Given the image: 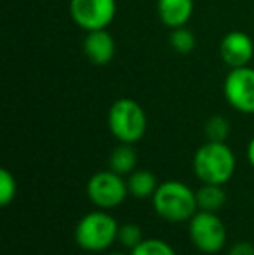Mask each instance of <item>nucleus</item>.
Wrapping results in <instances>:
<instances>
[{
	"mask_svg": "<svg viewBox=\"0 0 254 255\" xmlns=\"http://www.w3.org/2000/svg\"><path fill=\"white\" fill-rule=\"evenodd\" d=\"M152 205L160 219L173 224L188 222L199 212L197 191L181 181L160 182L152 196Z\"/></svg>",
	"mask_w": 254,
	"mask_h": 255,
	"instance_id": "obj_1",
	"label": "nucleus"
},
{
	"mask_svg": "<svg viewBox=\"0 0 254 255\" xmlns=\"http://www.w3.org/2000/svg\"><path fill=\"white\" fill-rule=\"evenodd\" d=\"M237 170V160L227 142L207 141L193 154V172L200 182L225 186Z\"/></svg>",
	"mask_w": 254,
	"mask_h": 255,
	"instance_id": "obj_2",
	"label": "nucleus"
},
{
	"mask_svg": "<svg viewBox=\"0 0 254 255\" xmlns=\"http://www.w3.org/2000/svg\"><path fill=\"white\" fill-rule=\"evenodd\" d=\"M119 226L106 210H92L75 226V243L85 252H105L117 242Z\"/></svg>",
	"mask_w": 254,
	"mask_h": 255,
	"instance_id": "obj_3",
	"label": "nucleus"
},
{
	"mask_svg": "<svg viewBox=\"0 0 254 255\" xmlns=\"http://www.w3.org/2000/svg\"><path fill=\"white\" fill-rule=\"evenodd\" d=\"M146 113L138 101L120 98L108 110V128L119 142L136 144L146 132Z\"/></svg>",
	"mask_w": 254,
	"mask_h": 255,
	"instance_id": "obj_4",
	"label": "nucleus"
},
{
	"mask_svg": "<svg viewBox=\"0 0 254 255\" xmlns=\"http://www.w3.org/2000/svg\"><path fill=\"white\" fill-rule=\"evenodd\" d=\"M188 236L197 250L214 255L227 245V226L218 217V212L199 210L188 221Z\"/></svg>",
	"mask_w": 254,
	"mask_h": 255,
	"instance_id": "obj_5",
	"label": "nucleus"
},
{
	"mask_svg": "<svg viewBox=\"0 0 254 255\" xmlns=\"http://www.w3.org/2000/svg\"><path fill=\"white\" fill-rule=\"evenodd\" d=\"M89 202L96 208L101 210H112L120 207L129 196L127 181L124 175H119L113 170H101L96 172L89 177L85 186Z\"/></svg>",
	"mask_w": 254,
	"mask_h": 255,
	"instance_id": "obj_6",
	"label": "nucleus"
},
{
	"mask_svg": "<svg viewBox=\"0 0 254 255\" xmlns=\"http://www.w3.org/2000/svg\"><path fill=\"white\" fill-rule=\"evenodd\" d=\"M115 0H70V16L85 31L103 30L115 19Z\"/></svg>",
	"mask_w": 254,
	"mask_h": 255,
	"instance_id": "obj_7",
	"label": "nucleus"
},
{
	"mask_svg": "<svg viewBox=\"0 0 254 255\" xmlns=\"http://www.w3.org/2000/svg\"><path fill=\"white\" fill-rule=\"evenodd\" d=\"M223 94L234 110L244 115L254 113V68L241 66L228 71Z\"/></svg>",
	"mask_w": 254,
	"mask_h": 255,
	"instance_id": "obj_8",
	"label": "nucleus"
},
{
	"mask_svg": "<svg viewBox=\"0 0 254 255\" xmlns=\"http://www.w3.org/2000/svg\"><path fill=\"white\" fill-rule=\"evenodd\" d=\"M220 54L223 63L230 68L249 66V63H251L254 56V42L244 31H228L221 38Z\"/></svg>",
	"mask_w": 254,
	"mask_h": 255,
	"instance_id": "obj_9",
	"label": "nucleus"
},
{
	"mask_svg": "<svg viewBox=\"0 0 254 255\" xmlns=\"http://www.w3.org/2000/svg\"><path fill=\"white\" fill-rule=\"evenodd\" d=\"M84 54L92 64L96 66H105L115 56V38L106 31V28L103 30H92L85 31L84 38Z\"/></svg>",
	"mask_w": 254,
	"mask_h": 255,
	"instance_id": "obj_10",
	"label": "nucleus"
},
{
	"mask_svg": "<svg viewBox=\"0 0 254 255\" xmlns=\"http://www.w3.org/2000/svg\"><path fill=\"white\" fill-rule=\"evenodd\" d=\"M193 9H195L193 0H159L157 2V12L160 21L171 30L187 26Z\"/></svg>",
	"mask_w": 254,
	"mask_h": 255,
	"instance_id": "obj_11",
	"label": "nucleus"
},
{
	"mask_svg": "<svg viewBox=\"0 0 254 255\" xmlns=\"http://www.w3.org/2000/svg\"><path fill=\"white\" fill-rule=\"evenodd\" d=\"M138 165V151H136L134 144H127V142H120L108 156V168L117 172L119 175H129L136 170Z\"/></svg>",
	"mask_w": 254,
	"mask_h": 255,
	"instance_id": "obj_12",
	"label": "nucleus"
},
{
	"mask_svg": "<svg viewBox=\"0 0 254 255\" xmlns=\"http://www.w3.org/2000/svg\"><path fill=\"white\" fill-rule=\"evenodd\" d=\"M159 188V182L153 172L146 168H136L132 174L127 175V189L129 195L134 198H150Z\"/></svg>",
	"mask_w": 254,
	"mask_h": 255,
	"instance_id": "obj_13",
	"label": "nucleus"
},
{
	"mask_svg": "<svg viewBox=\"0 0 254 255\" xmlns=\"http://www.w3.org/2000/svg\"><path fill=\"white\" fill-rule=\"evenodd\" d=\"M197 203H199V210H207V212L221 210L225 207V203H227L225 186L206 184V182H202V186L197 189Z\"/></svg>",
	"mask_w": 254,
	"mask_h": 255,
	"instance_id": "obj_14",
	"label": "nucleus"
},
{
	"mask_svg": "<svg viewBox=\"0 0 254 255\" xmlns=\"http://www.w3.org/2000/svg\"><path fill=\"white\" fill-rule=\"evenodd\" d=\"M169 44L178 54H190L197 47V38L192 30H188L187 26H180L171 31Z\"/></svg>",
	"mask_w": 254,
	"mask_h": 255,
	"instance_id": "obj_15",
	"label": "nucleus"
},
{
	"mask_svg": "<svg viewBox=\"0 0 254 255\" xmlns=\"http://www.w3.org/2000/svg\"><path fill=\"white\" fill-rule=\"evenodd\" d=\"M129 255H176V250L160 238H145Z\"/></svg>",
	"mask_w": 254,
	"mask_h": 255,
	"instance_id": "obj_16",
	"label": "nucleus"
},
{
	"mask_svg": "<svg viewBox=\"0 0 254 255\" xmlns=\"http://www.w3.org/2000/svg\"><path fill=\"white\" fill-rule=\"evenodd\" d=\"M204 132H206L207 141L227 142L228 135H230V122L221 115H214L206 122Z\"/></svg>",
	"mask_w": 254,
	"mask_h": 255,
	"instance_id": "obj_17",
	"label": "nucleus"
},
{
	"mask_svg": "<svg viewBox=\"0 0 254 255\" xmlns=\"http://www.w3.org/2000/svg\"><path fill=\"white\" fill-rule=\"evenodd\" d=\"M143 229L141 226L134 224V222H127V224L119 226V235H117V242L127 250H132L143 242Z\"/></svg>",
	"mask_w": 254,
	"mask_h": 255,
	"instance_id": "obj_18",
	"label": "nucleus"
},
{
	"mask_svg": "<svg viewBox=\"0 0 254 255\" xmlns=\"http://www.w3.org/2000/svg\"><path fill=\"white\" fill-rule=\"evenodd\" d=\"M17 195V182L10 170L2 168L0 170V205L9 207Z\"/></svg>",
	"mask_w": 254,
	"mask_h": 255,
	"instance_id": "obj_19",
	"label": "nucleus"
},
{
	"mask_svg": "<svg viewBox=\"0 0 254 255\" xmlns=\"http://www.w3.org/2000/svg\"><path fill=\"white\" fill-rule=\"evenodd\" d=\"M228 255H254V245L251 242H237L230 247Z\"/></svg>",
	"mask_w": 254,
	"mask_h": 255,
	"instance_id": "obj_20",
	"label": "nucleus"
},
{
	"mask_svg": "<svg viewBox=\"0 0 254 255\" xmlns=\"http://www.w3.org/2000/svg\"><path fill=\"white\" fill-rule=\"evenodd\" d=\"M248 161L251 163V167L254 168V135L248 144Z\"/></svg>",
	"mask_w": 254,
	"mask_h": 255,
	"instance_id": "obj_21",
	"label": "nucleus"
},
{
	"mask_svg": "<svg viewBox=\"0 0 254 255\" xmlns=\"http://www.w3.org/2000/svg\"><path fill=\"white\" fill-rule=\"evenodd\" d=\"M105 255H126V254H122V252H108V254H105Z\"/></svg>",
	"mask_w": 254,
	"mask_h": 255,
	"instance_id": "obj_22",
	"label": "nucleus"
}]
</instances>
